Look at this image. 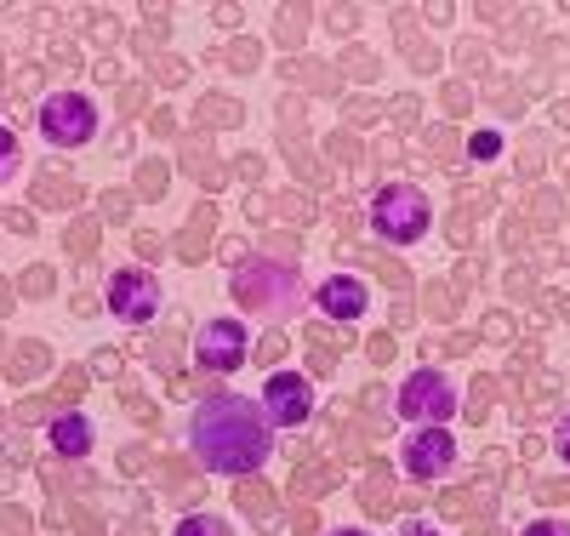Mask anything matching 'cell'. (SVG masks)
<instances>
[{
	"label": "cell",
	"mask_w": 570,
	"mask_h": 536,
	"mask_svg": "<svg viewBox=\"0 0 570 536\" xmlns=\"http://www.w3.org/2000/svg\"><path fill=\"white\" fill-rule=\"evenodd\" d=\"M246 349H252V337H246L240 320H212V325H200V343H195V354H200L206 371H240Z\"/></svg>",
	"instance_id": "7"
},
{
	"label": "cell",
	"mask_w": 570,
	"mask_h": 536,
	"mask_svg": "<svg viewBox=\"0 0 570 536\" xmlns=\"http://www.w3.org/2000/svg\"><path fill=\"white\" fill-rule=\"evenodd\" d=\"M12 166H18V137H12L7 126H0V183L12 177Z\"/></svg>",
	"instance_id": "12"
},
{
	"label": "cell",
	"mask_w": 570,
	"mask_h": 536,
	"mask_svg": "<svg viewBox=\"0 0 570 536\" xmlns=\"http://www.w3.org/2000/svg\"><path fill=\"white\" fill-rule=\"evenodd\" d=\"M331 536H365V530H331Z\"/></svg>",
	"instance_id": "17"
},
{
	"label": "cell",
	"mask_w": 570,
	"mask_h": 536,
	"mask_svg": "<svg viewBox=\"0 0 570 536\" xmlns=\"http://www.w3.org/2000/svg\"><path fill=\"white\" fill-rule=\"evenodd\" d=\"M40 131H46V143H58V149H80V143H91V131H98V104H91V97H80V91L46 97Z\"/></svg>",
	"instance_id": "3"
},
{
	"label": "cell",
	"mask_w": 570,
	"mask_h": 536,
	"mask_svg": "<svg viewBox=\"0 0 570 536\" xmlns=\"http://www.w3.org/2000/svg\"><path fill=\"white\" fill-rule=\"evenodd\" d=\"M525 536H570V525H559V519H537V525H525Z\"/></svg>",
	"instance_id": "14"
},
{
	"label": "cell",
	"mask_w": 570,
	"mask_h": 536,
	"mask_svg": "<svg viewBox=\"0 0 570 536\" xmlns=\"http://www.w3.org/2000/svg\"><path fill=\"white\" fill-rule=\"evenodd\" d=\"M400 417L416 422V428H440L456 417V388L440 377V371H411L405 388H400Z\"/></svg>",
	"instance_id": "4"
},
{
	"label": "cell",
	"mask_w": 570,
	"mask_h": 536,
	"mask_svg": "<svg viewBox=\"0 0 570 536\" xmlns=\"http://www.w3.org/2000/svg\"><path fill=\"white\" fill-rule=\"evenodd\" d=\"M109 309H115L126 325H142V320L160 309V285L142 274V269H120V274L109 280Z\"/></svg>",
	"instance_id": "8"
},
{
	"label": "cell",
	"mask_w": 570,
	"mask_h": 536,
	"mask_svg": "<svg viewBox=\"0 0 570 536\" xmlns=\"http://www.w3.org/2000/svg\"><path fill=\"white\" fill-rule=\"evenodd\" d=\"M52 446H58L63 457H86V451H91V417H80V411L58 417V422H52Z\"/></svg>",
	"instance_id": "10"
},
{
	"label": "cell",
	"mask_w": 570,
	"mask_h": 536,
	"mask_svg": "<svg viewBox=\"0 0 570 536\" xmlns=\"http://www.w3.org/2000/svg\"><path fill=\"white\" fill-rule=\"evenodd\" d=\"M308 411H314V388H308V377H297V371H274V377L263 382V417H268L274 428H297V422H308Z\"/></svg>",
	"instance_id": "5"
},
{
	"label": "cell",
	"mask_w": 570,
	"mask_h": 536,
	"mask_svg": "<svg viewBox=\"0 0 570 536\" xmlns=\"http://www.w3.org/2000/svg\"><path fill=\"white\" fill-rule=\"evenodd\" d=\"M177 536H228V525H223L217 514H195V519L177 525Z\"/></svg>",
	"instance_id": "11"
},
{
	"label": "cell",
	"mask_w": 570,
	"mask_h": 536,
	"mask_svg": "<svg viewBox=\"0 0 570 536\" xmlns=\"http://www.w3.org/2000/svg\"><path fill=\"white\" fill-rule=\"evenodd\" d=\"M188 440H195V451L212 474H252L268 457V417L240 394H212V400H200Z\"/></svg>",
	"instance_id": "1"
},
{
	"label": "cell",
	"mask_w": 570,
	"mask_h": 536,
	"mask_svg": "<svg viewBox=\"0 0 570 536\" xmlns=\"http://www.w3.org/2000/svg\"><path fill=\"white\" fill-rule=\"evenodd\" d=\"M559 462H570V417L559 422Z\"/></svg>",
	"instance_id": "15"
},
{
	"label": "cell",
	"mask_w": 570,
	"mask_h": 536,
	"mask_svg": "<svg viewBox=\"0 0 570 536\" xmlns=\"http://www.w3.org/2000/svg\"><path fill=\"white\" fill-rule=\"evenodd\" d=\"M405 536H440V530H428V525H411V530H405Z\"/></svg>",
	"instance_id": "16"
},
{
	"label": "cell",
	"mask_w": 570,
	"mask_h": 536,
	"mask_svg": "<svg viewBox=\"0 0 570 536\" xmlns=\"http://www.w3.org/2000/svg\"><path fill=\"white\" fill-rule=\"evenodd\" d=\"M365 303H371V291H365V280H354V274H331V280L320 285V314H325V320H354Z\"/></svg>",
	"instance_id": "9"
},
{
	"label": "cell",
	"mask_w": 570,
	"mask_h": 536,
	"mask_svg": "<svg viewBox=\"0 0 570 536\" xmlns=\"http://www.w3.org/2000/svg\"><path fill=\"white\" fill-rule=\"evenodd\" d=\"M400 462H405L411 479H440L445 468H456V440L445 428H416L400 451Z\"/></svg>",
	"instance_id": "6"
},
{
	"label": "cell",
	"mask_w": 570,
	"mask_h": 536,
	"mask_svg": "<svg viewBox=\"0 0 570 536\" xmlns=\"http://www.w3.org/2000/svg\"><path fill=\"white\" fill-rule=\"evenodd\" d=\"M497 149H502V137H497V131H480V137H473V155H480V160H491Z\"/></svg>",
	"instance_id": "13"
},
{
	"label": "cell",
	"mask_w": 570,
	"mask_h": 536,
	"mask_svg": "<svg viewBox=\"0 0 570 536\" xmlns=\"http://www.w3.org/2000/svg\"><path fill=\"white\" fill-rule=\"evenodd\" d=\"M371 223H376V234H383L389 246H411V240H422L428 234V201H422V188H411V183L376 188Z\"/></svg>",
	"instance_id": "2"
}]
</instances>
